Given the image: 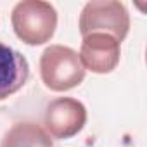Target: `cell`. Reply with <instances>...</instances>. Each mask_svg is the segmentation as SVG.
Returning a JSON list of instances; mask_svg holds the SVG:
<instances>
[{
    "label": "cell",
    "mask_w": 147,
    "mask_h": 147,
    "mask_svg": "<svg viewBox=\"0 0 147 147\" xmlns=\"http://www.w3.org/2000/svg\"><path fill=\"white\" fill-rule=\"evenodd\" d=\"M30 78L26 57L12 47L0 42V100L19 92Z\"/></svg>",
    "instance_id": "6"
},
{
    "label": "cell",
    "mask_w": 147,
    "mask_h": 147,
    "mask_svg": "<svg viewBox=\"0 0 147 147\" xmlns=\"http://www.w3.org/2000/svg\"><path fill=\"white\" fill-rule=\"evenodd\" d=\"M45 131L59 140L78 135L87 123V107L73 97H59L49 102L43 116Z\"/></svg>",
    "instance_id": "4"
},
{
    "label": "cell",
    "mask_w": 147,
    "mask_h": 147,
    "mask_svg": "<svg viewBox=\"0 0 147 147\" xmlns=\"http://www.w3.org/2000/svg\"><path fill=\"white\" fill-rule=\"evenodd\" d=\"M78 28L82 36L106 33L121 43L130 31V14L118 0H92L82 9Z\"/></svg>",
    "instance_id": "3"
},
{
    "label": "cell",
    "mask_w": 147,
    "mask_h": 147,
    "mask_svg": "<svg viewBox=\"0 0 147 147\" xmlns=\"http://www.w3.org/2000/svg\"><path fill=\"white\" fill-rule=\"evenodd\" d=\"M121 43L106 33H92L83 36L80 47V61L85 71H92L95 75H107L114 71L121 57Z\"/></svg>",
    "instance_id": "5"
},
{
    "label": "cell",
    "mask_w": 147,
    "mask_h": 147,
    "mask_svg": "<svg viewBox=\"0 0 147 147\" xmlns=\"http://www.w3.org/2000/svg\"><path fill=\"white\" fill-rule=\"evenodd\" d=\"M78 52L66 45H50L40 55V76L52 92H67L85 80Z\"/></svg>",
    "instance_id": "2"
},
{
    "label": "cell",
    "mask_w": 147,
    "mask_h": 147,
    "mask_svg": "<svg viewBox=\"0 0 147 147\" xmlns=\"http://www.w3.org/2000/svg\"><path fill=\"white\" fill-rule=\"evenodd\" d=\"M2 147H54L50 135L36 123L14 125L4 137Z\"/></svg>",
    "instance_id": "7"
},
{
    "label": "cell",
    "mask_w": 147,
    "mask_h": 147,
    "mask_svg": "<svg viewBox=\"0 0 147 147\" xmlns=\"http://www.w3.org/2000/svg\"><path fill=\"white\" fill-rule=\"evenodd\" d=\"M11 23L16 36L26 45L47 43L57 28V11L50 2L23 0L16 4L11 14Z\"/></svg>",
    "instance_id": "1"
}]
</instances>
